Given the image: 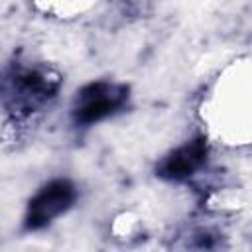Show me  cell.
<instances>
[{"mask_svg": "<svg viewBox=\"0 0 252 252\" xmlns=\"http://www.w3.org/2000/svg\"><path fill=\"white\" fill-rule=\"evenodd\" d=\"M59 89V79L43 69L22 67L10 71L0 87L6 108L16 116H28L49 102Z\"/></svg>", "mask_w": 252, "mask_h": 252, "instance_id": "1", "label": "cell"}, {"mask_svg": "<svg viewBox=\"0 0 252 252\" xmlns=\"http://www.w3.org/2000/svg\"><path fill=\"white\" fill-rule=\"evenodd\" d=\"M130 96V89L124 83L93 81L81 87L71 104V116L77 126H91L120 112Z\"/></svg>", "mask_w": 252, "mask_h": 252, "instance_id": "2", "label": "cell"}, {"mask_svg": "<svg viewBox=\"0 0 252 252\" xmlns=\"http://www.w3.org/2000/svg\"><path fill=\"white\" fill-rule=\"evenodd\" d=\"M77 201V187L69 179H53L45 183L28 203L24 226L28 230H41L55 219L65 215Z\"/></svg>", "mask_w": 252, "mask_h": 252, "instance_id": "3", "label": "cell"}, {"mask_svg": "<svg viewBox=\"0 0 252 252\" xmlns=\"http://www.w3.org/2000/svg\"><path fill=\"white\" fill-rule=\"evenodd\" d=\"M209 156V146L205 136H197L193 140H187L185 144L171 150L161 161L156 165V175L167 181H183L189 179L193 173H197Z\"/></svg>", "mask_w": 252, "mask_h": 252, "instance_id": "4", "label": "cell"}]
</instances>
